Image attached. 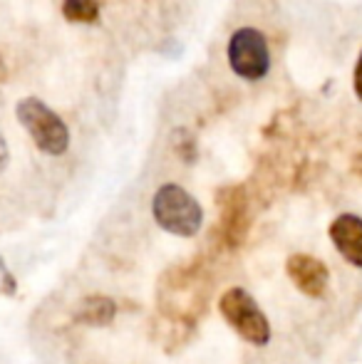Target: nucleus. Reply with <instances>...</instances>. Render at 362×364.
<instances>
[{
    "label": "nucleus",
    "instance_id": "f257e3e1",
    "mask_svg": "<svg viewBox=\"0 0 362 364\" xmlns=\"http://www.w3.org/2000/svg\"><path fill=\"white\" fill-rule=\"evenodd\" d=\"M161 312L176 325H193L206 307V295L201 292L196 265L171 268L159 283Z\"/></svg>",
    "mask_w": 362,
    "mask_h": 364
},
{
    "label": "nucleus",
    "instance_id": "f03ea898",
    "mask_svg": "<svg viewBox=\"0 0 362 364\" xmlns=\"http://www.w3.org/2000/svg\"><path fill=\"white\" fill-rule=\"evenodd\" d=\"M151 216L166 233L176 238H193L201 230L203 208L179 183H164L151 198Z\"/></svg>",
    "mask_w": 362,
    "mask_h": 364
},
{
    "label": "nucleus",
    "instance_id": "7ed1b4c3",
    "mask_svg": "<svg viewBox=\"0 0 362 364\" xmlns=\"http://www.w3.org/2000/svg\"><path fill=\"white\" fill-rule=\"evenodd\" d=\"M18 122L30 134L33 144L48 156H63L70 149V129L58 112H53L38 97H25L15 107Z\"/></svg>",
    "mask_w": 362,
    "mask_h": 364
},
{
    "label": "nucleus",
    "instance_id": "20e7f679",
    "mask_svg": "<svg viewBox=\"0 0 362 364\" xmlns=\"http://www.w3.org/2000/svg\"><path fill=\"white\" fill-rule=\"evenodd\" d=\"M218 312L228 322L238 337L248 342V345L266 347L271 340V322L263 315L258 302L251 297V292L243 288H228L218 297Z\"/></svg>",
    "mask_w": 362,
    "mask_h": 364
},
{
    "label": "nucleus",
    "instance_id": "39448f33",
    "mask_svg": "<svg viewBox=\"0 0 362 364\" xmlns=\"http://www.w3.org/2000/svg\"><path fill=\"white\" fill-rule=\"evenodd\" d=\"M228 65L241 80H263L271 70V53H268L266 35L256 28H238L228 40Z\"/></svg>",
    "mask_w": 362,
    "mask_h": 364
},
{
    "label": "nucleus",
    "instance_id": "423d86ee",
    "mask_svg": "<svg viewBox=\"0 0 362 364\" xmlns=\"http://www.w3.org/2000/svg\"><path fill=\"white\" fill-rule=\"evenodd\" d=\"M218 211V235L228 250H236L246 243V235L251 230V201L243 186H223L216 193Z\"/></svg>",
    "mask_w": 362,
    "mask_h": 364
},
{
    "label": "nucleus",
    "instance_id": "0eeeda50",
    "mask_svg": "<svg viewBox=\"0 0 362 364\" xmlns=\"http://www.w3.org/2000/svg\"><path fill=\"white\" fill-rule=\"evenodd\" d=\"M285 273H288L290 283L308 297H323L325 290H328V280H330L328 268H325L323 260L313 258L308 253L290 255L285 260Z\"/></svg>",
    "mask_w": 362,
    "mask_h": 364
},
{
    "label": "nucleus",
    "instance_id": "6e6552de",
    "mask_svg": "<svg viewBox=\"0 0 362 364\" xmlns=\"http://www.w3.org/2000/svg\"><path fill=\"white\" fill-rule=\"evenodd\" d=\"M330 240L338 253L355 268H362V218L343 213L330 223Z\"/></svg>",
    "mask_w": 362,
    "mask_h": 364
},
{
    "label": "nucleus",
    "instance_id": "1a4fd4ad",
    "mask_svg": "<svg viewBox=\"0 0 362 364\" xmlns=\"http://www.w3.org/2000/svg\"><path fill=\"white\" fill-rule=\"evenodd\" d=\"M117 317V302L110 295H90L80 302L75 322L85 327H107Z\"/></svg>",
    "mask_w": 362,
    "mask_h": 364
},
{
    "label": "nucleus",
    "instance_id": "9d476101",
    "mask_svg": "<svg viewBox=\"0 0 362 364\" xmlns=\"http://www.w3.org/2000/svg\"><path fill=\"white\" fill-rule=\"evenodd\" d=\"M63 15L70 23L92 25L100 20V0H65Z\"/></svg>",
    "mask_w": 362,
    "mask_h": 364
},
{
    "label": "nucleus",
    "instance_id": "9b49d317",
    "mask_svg": "<svg viewBox=\"0 0 362 364\" xmlns=\"http://www.w3.org/2000/svg\"><path fill=\"white\" fill-rule=\"evenodd\" d=\"M15 290H18V280L8 270L5 260L0 258V295H15Z\"/></svg>",
    "mask_w": 362,
    "mask_h": 364
},
{
    "label": "nucleus",
    "instance_id": "f8f14e48",
    "mask_svg": "<svg viewBox=\"0 0 362 364\" xmlns=\"http://www.w3.org/2000/svg\"><path fill=\"white\" fill-rule=\"evenodd\" d=\"M10 164V149H8V141H5V136L0 134V173L8 168Z\"/></svg>",
    "mask_w": 362,
    "mask_h": 364
},
{
    "label": "nucleus",
    "instance_id": "ddd939ff",
    "mask_svg": "<svg viewBox=\"0 0 362 364\" xmlns=\"http://www.w3.org/2000/svg\"><path fill=\"white\" fill-rule=\"evenodd\" d=\"M353 85H355V95H358V97H360V102H362V53H360L358 65H355V77H353Z\"/></svg>",
    "mask_w": 362,
    "mask_h": 364
}]
</instances>
